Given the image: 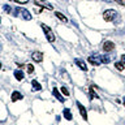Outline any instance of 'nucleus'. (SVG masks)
<instances>
[{
	"label": "nucleus",
	"instance_id": "nucleus-22",
	"mask_svg": "<svg viewBox=\"0 0 125 125\" xmlns=\"http://www.w3.org/2000/svg\"><path fill=\"white\" fill-rule=\"evenodd\" d=\"M13 1H17V3H20V4H26L29 0H13Z\"/></svg>",
	"mask_w": 125,
	"mask_h": 125
},
{
	"label": "nucleus",
	"instance_id": "nucleus-2",
	"mask_svg": "<svg viewBox=\"0 0 125 125\" xmlns=\"http://www.w3.org/2000/svg\"><path fill=\"white\" fill-rule=\"evenodd\" d=\"M42 29L44 30V34H46V38H47V41L48 42H55V35H53V33H52V30L50 29L47 25H44V23H42Z\"/></svg>",
	"mask_w": 125,
	"mask_h": 125
},
{
	"label": "nucleus",
	"instance_id": "nucleus-17",
	"mask_svg": "<svg viewBox=\"0 0 125 125\" xmlns=\"http://www.w3.org/2000/svg\"><path fill=\"white\" fill-rule=\"evenodd\" d=\"M61 93L64 94L65 96H69V95H70V94H69V91H68V89H66V87H64V86L61 87Z\"/></svg>",
	"mask_w": 125,
	"mask_h": 125
},
{
	"label": "nucleus",
	"instance_id": "nucleus-19",
	"mask_svg": "<svg viewBox=\"0 0 125 125\" xmlns=\"http://www.w3.org/2000/svg\"><path fill=\"white\" fill-rule=\"evenodd\" d=\"M3 9H4V10H5V12H7V13H10V10H12V8H10L9 5H4V7H3Z\"/></svg>",
	"mask_w": 125,
	"mask_h": 125
},
{
	"label": "nucleus",
	"instance_id": "nucleus-8",
	"mask_svg": "<svg viewBox=\"0 0 125 125\" xmlns=\"http://www.w3.org/2000/svg\"><path fill=\"white\" fill-rule=\"evenodd\" d=\"M77 107H78V109H80V113H81V116L83 117V120H87V112H86V108L82 105L80 102H77Z\"/></svg>",
	"mask_w": 125,
	"mask_h": 125
},
{
	"label": "nucleus",
	"instance_id": "nucleus-9",
	"mask_svg": "<svg viewBox=\"0 0 125 125\" xmlns=\"http://www.w3.org/2000/svg\"><path fill=\"white\" fill-rule=\"evenodd\" d=\"M52 93H53V95H55V98H56V99L59 100V102H61V103H64V96H62L61 95V94H60V91H59V90L56 89V87H53L52 89Z\"/></svg>",
	"mask_w": 125,
	"mask_h": 125
},
{
	"label": "nucleus",
	"instance_id": "nucleus-27",
	"mask_svg": "<svg viewBox=\"0 0 125 125\" xmlns=\"http://www.w3.org/2000/svg\"><path fill=\"white\" fill-rule=\"evenodd\" d=\"M0 21H1V20H0Z\"/></svg>",
	"mask_w": 125,
	"mask_h": 125
},
{
	"label": "nucleus",
	"instance_id": "nucleus-20",
	"mask_svg": "<svg viewBox=\"0 0 125 125\" xmlns=\"http://www.w3.org/2000/svg\"><path fill=\"white\" fill-rule=\"evenodd\" d=\"M90 98H98V95L93 91V89H90Z\"/></svg>",
	"mask_w": 125,
	"mask_h": 125
},
{
	"label": "nucleus",
	"instance_id": "nucleus-16",
	"mask_svg": "<svg viewBox=\"0 0 125 125\" xmlns=\"http://www.w3.org/2000/svg\"><path fill=\"white\" fill-rule=\"evenodd\" d=\"M115 68H116L117 70H124L125 65H124L121 61H116V62H115Z\"/></svg>",
	"mask_w": 125,
	"mask_h": 125
},
{
	"label": "nucleus",
	"instance_id": "nucleus-1",
	"mask_svg": "<svg viewBox=\"0 0 125 125\" xmlns=\"http://www.w3.org/2000/svg\"><path fill=\"white\" fill-rule=\"evenodd\" d=\"M14 10H16V14H17V16H21V17H22L23 20H26V21L31 20V14H30V12L27 10V9H25V8H20V7H17Z\"/></svg>",
	"mask_w": 125,
	"mask_h": 125
},
{
	"label": "nucleus",
	"instance_id": "nucleus-24",
	"mask_svg": "<svg viewBox=\"0 0 125 125\" xmlns=\"http://www.w3.org/2000/svg\"><path fill=\"white\" fill-rule=\"evenodd\" d=\"M0 68H1V62H0Z\"/></svg>",
	"mask_w": 125,
	"mask_h": 125
},
{
	"label": "nucleus",
	"instance_id": "nucleus-10",
	"mask_svg": "<svg viewBox=\"0 0 125 125\" xmlns=\"http://www.w3.org/2000/svg\"><path fill=\"white\" fill-rule=\"evenodd\" d=\"M14 77H16V80H17V81H22L23 78H25V74H23V72L21 69H17L14 72Z\"/></svg>",
	"mask_w": 125,
	"mask_h": 125
},
{
	"label": "nucleus",
	"instance_id": "nucleus-11",
	"mask_svg": "<svg viewBox=\"0 0 125 125\" xmlns=\"http://www.w3.org/2000/svg\"><path fill=\"white\" fill-rule=\"evenodd\" d=\"M74 62H76L77 64V66L80 69H82V70H87V66H86V64L82 60H80V59H76V60H74Z\"/></svg>",
	"mask_w": 125,
	"mask_h": 125
},
{
	"label": "nucleus",
	"instance_id": "nucleus-3",
	"mask_svg": "<svg viewBox=\"0 0 125 125\" xmlns=\"http://www.w3.org/2000/svg\"><path fill=\"white\" fill-rule=\"evenodd\" d=\"M115 16H116V10H115V9H108V10H104V13H103V18H104V21L111 22Z\"/></svg>",
	"mask_w": 125,
	"mask_h": 125
},
{
	"label": "nucleus",
	"instance_id": "nucleus-14",
	"mask_svg": "<svg viewBox=\"0 0 125 125\" xmlns=\"http://www.w3.org/2000/svg\"><path fill=\"white\" fill-rule=\"evenodd\" d=\"M55 16H56V17L60 20V21H62V22H68V18H66L62 13H60V12H56V13H55Z\"/></svg>",
	"mask_w": 125,
	"mask_h": 125
},
{
	"label": "nucleus",
	"instance_id": "nucleus-13",
	"mask_svg": "<svg viewBox=\"0 0 125 125\" xmlns=\"http://www.w3.org/2000/svg\"><path fill=\"white\" fill-rule=\"evenodd\" d=\"M31 85H33V89H34V90H37V91H39V90H42V85L39 83V82H38L37 80L31 81Z\"/></svg>",
	"mask_w": 125,
	"mask_h": 125
},
{
	"label": "nucleus",
	"instance_id": "nucleus-23",
	"mask_svg": "<svg viewBox=\"0 0 125 125\" xmlns=\"http://www.w3.org/2000/svg\"><path fill=\"white\" fill-rule=\"evenodd\" d=\"M121 62L125 65V55H123V56H121Z\"/></svg>",
	"mask_w": 125,
	"mask_h": 125
},
{
	"label": "nucleus",
	"instance_id": "nucleus-12",
	"mask_svg": "<svg viewBox=\"0 0 125 125\" xmlns=\"http://www.w3.org/2000/svg\"><path fill=\"white\" fill-rule=\"evenodd\" d=\"M22 94L21 93H18V91H13L12 93V102H17L20 99H22Z\"/></svg>",
	"mask_w": 125,
	"mask_h": 125
},
{
	"label": "nucleus",
	"instance_id": "nucleus-4",
	"mask_svg": "<svg viewBox=\"0 0 125 125\" xmlns=\"http://www.w3.org/2000/svg\"><path fill=\"white\" fill-rule=\"evenodd\" d=\"M115 50V43L111 42V41H107V42H104V44H103V51L104 52H111V51Z\"/></svg>",
	"mask_w": 125,
	"mask_h": 125
},
{
	"label": "nucleus",
	"instance_id": "nucleus-5",
	"mask_svg": "<svg viewBox=\"0 0 125 125\" xmlns=\"http://www.w3.org/2000/svg\"><path fill=\"white\" fill-rule=\"evenodd\" d=\"M34 3H35V4H37V5H41L42 8H43V7H44V8H47V9H51V10H52V9H53V7H52V5H51V4H50V3H47V1H46V0H34Z\"/></svg>",
	"mask_w": 125,
	"mask_h": 125
},
{
	"label": "nucleus",
	"instance_id": "nucleus-7",
	"mask_svg": "<svg viewBox=\"0 0 125 125\" xmlns=\"http://www.w3.org/2000/svg\"><path fill=\"white\" fill-rule=\"evenodd\" d=\"M89 62H91L93 65H100L102 64V56H90Z\"/></svg>",
	"mask_w": 125,
	"mask_h": 125
},
{
	"label": "nucleus",
	"instance_id": "nucleus-25",
	"mask_svg": "<svg viewBox=\"0 0 125 125\" xmlns=\"http://www.w3.org/2000/svg\"><path fill=\"white\" fill-rule=\"evenodd\" d=\"M105 1H111V0H105Z\"/></svg>",
	"mask_w": 125,
	"mask_h": 125
},
{
	"label": "nucleus",
	"instance_id": "nucleus-21",
	"mask_svg": "<svg viewBox=\"0 0 125 125\" xmlns=\"http://www.w3.org/2000/svg\"><path fill=\"white\" fill-rule=\"evenodd\" d=\"M115 1H116L117 4H120V5L125 7V0H115Z\"/></svg>",
	"mask_w": 125,
	"mask_h": 125
},
{
	"label": "nucleus",
	"instance_id": "nucleus-6",
	"mask_svg": "<svg viewBox=\"0 0 125 125\" xmlns=\"http://www.w3.org/2000/svg\"><path fill=\"white\" fill-rule=\"evenodd\" d=\"M31 59H33L35 62H42V60H43V53L39 52V51H35V52H33V55H31Z\"/></svg>",
	"mask_w": 125,
	"mask_h": 125
},
{
	"label": "nucleus",
	"instance_id": "nucleus-15",
	"mask_svg": "<svg viewBox=\"0 0 125 125\" xmlns=\"http://www.w3.org/2000/svg\"><path fill=\"white\" fill-rule=\"evenodd\" d=\"M62 113H64V117H65L66 120H72V113H70V111H69L68 108H65Z\"/></svg>",
	"mask_w": 125,
	"mask_h": 125
},
{
	"label": "nucleus",
	"instance_id": "nucleus-26",
	"mask_svg": "<svg viewBox=\"0 0 125 125\" xmlns=\"http://www.w3.org/2000/svg\"><path fill=\"white\" fill-rule=\"evenodd\" d=\"M124 105H125V102H124Z\"/></svg>",
	"mask_w": 125,
	"mask_h": 125
},
{
	"label": "nucleus",
	"instance_id": "nucleus-18",
	"mask_svg": "<svg viewBox=\"0 0 125 125\" xmlns=\"http://www.w3.org/2000/svg\"><path fill=\"white\" fill-rule=\"evenodd\" d=\"M26 68H27V73H33L34 72V66L31 65V64H27Z\"/></svg>",
	"mask_w": 125,
	"mask_h": 125
}]
</instances>
